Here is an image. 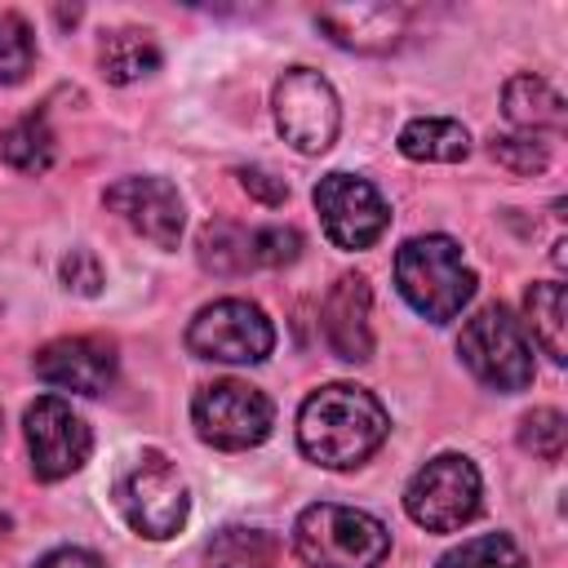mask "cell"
<instances>
[{"instance_id":"1","label":"cell","mask_w":568,"mask_h":568,"mask_svg":"<svg viewBox=\"0 0 568 568\" xmlns=\"http://www.w3.org/2000/svg\"><path fill=\"white\" fill-rule=\"evenodd\" d=\"M390 435L382 399L355 382H328L306 395L297 413V444L324 470H351L368 462Z\"/></svg>"},{"instance_id":"2","label":"cell","mask_w":568,"mask_h":568,"mask_svg":"<svg viewBox=\"0 0 568 568\" xmlns=\"http://www.w3.org/2000/svg\"><path fill=\"white\" fill-rule=\"evenodd\" d=\"M395 284L404 302L430 324H448L475 297V271L462 257V244L448 235H413L395 253Z\"/></svg>"},{"instance_id":"3","label":"cell","mask_w":568,"mask_h":568,"mask_svg":"<svg viewBox=\"0 0 568 568\" xmlns=\"http://www.w3.org/2000/svg\"><path fill=\"white\" fill-rule=\"evenodd\" d=\"M293 546L306 568H382L390 555V532L368 510L315 501L297 515Z\"/></svg>"},{"instance_id":"4","label":"cell","mask_w":568,"mask_h":568,"mask_svg":"<svg viewBox=\"0 0 568 568\" xmlns=\"http://www.w3.org/2000/svg\"><path fill=\"white\" fill-rule=\"evenodd\" d=\"M457 355L462 364L488 386V390H524L532 386V346L519 328V320L506 306H479L457 337Z\"/></svg>"},{"instance_id":"5","label":"cell","mask_w":568,"mask_h":568,"mask_svg":"<svg viewBox=\"0 0 568 568\" xmlns=\"http://www.w3.org/2000/svg\"><path fill=\"white\" fill-rule=\"evenodd\" d=\"M115 506L124 515V524L138 537L164 541L173 537L186 515H191V497H186V479L178 475V466L160 453H142L120 479H115Z\"/></svg>"},{"instance_id":"6","label":"cell","mask_w":568,"mask_h":568,"mask_svg":"<svg viewBox=\"0 0 568 568\" xmlns=\"http://www.w3.org/2000/svg\"><path fill=\"white\" fill-rule=\"evenodd\" d=\"M191 422H195V435L213 448H226V453H240V448H257L271 426H275V404L240 382V377H217L209 386L195 390L191 399Z\"/></svg>"},{"instance_id":"7","label":"cell","mask_w":568,"mask_h":568,"mask_svg":"<svg viewBox=\"0 0 568 568\" xmlns=\"http://www.w3.org/2000/svg\"><path fill=\"white\" fill-rule=\"evenodd\" d=\"M479 497H484V484H479L475 462L462 453H439L408 479L404 510L426 532H457L462 524L475 519Z\"/></svg>"},{"instance_id":"8","label":"cell","mask_w":568,"mask_h":568,"mask_svg":"<svg viewBox=\"0 0 568 568\" xmlns=\"http://www.w3.org/2000/svg\"><path fill=\"white\" fill-rule=\"evenodd\" d=\"M186 346L191 355L217 359V364H262L275 346V324L257 302L222 297L195 311L186 328Z\"/></svg>"},{"instance_id":"9","label":"cell","mask_w":568,"mask_h":568,"mask_svg":"<svg viewBox=\"0 0 568 568\" xmlns=\"http://www.w3.org/2000/svg\"><path fill=\"white\" fill-rule=\"evenodd\" d=\"M275 124L284 142H293V151L302 155L328 151L342 129V106H337L333 84L311 67L284 71L275 80Z\"/></svg>"},{"instance_id":"10","label":"cell","mask_w":568,"mask_h":568,"mask_svg":"<svg viewBox=\"0 0 568 568\" xmlns=\"http://www.w3.org/2000/svg\"><path fill=\"white\" fill-rule=\"evenodd\" d=\"M315 213L324 222V235L337 248H373L390 226V209L382 191L368 178L342 173V169L315 182Z\"/></svg>"},{"instance_id":"11","label":"cell","mask_w":568,"mask_h":568,"mask_svg":"<svg viewBox=\"0 0 568 568\" xmlns=\"http://www.w3.org/2000/svg\"><path fill=\"white\" fill-rule=\"evenodd\" d=\"M22 430H27V453H31V475L36 479L53 484V479H67L71 470H80L89 462L93 435H89L84 417L58 395H40L27 408Z\"/></svg>"},{"instance_id":"12","label":"cell","mask_w":568,"mask_h":568,"mask_svg":"<svg viewBox=\"0 0 568 568\" xmlns=\"http://www.w3.org/2000/svg\"><path fill=\"white\" fill-rule=\"evenodd\" d=\"M102 200H106V209H111L120 222H129L142 240H151V244H160V248H173V244H178L186 213H182V195H178V186H173L169 178H151V173H142V178H120V182L106 186Z\"/></svg>"},{"instance_id":"13","label":"cell","mask_w":568,"mask_h":568,"mask_svg":"<svg viewBox=\"0 0 568 568\" xmlns=\"http://www.w3.org/2000/svg\"><path fill=\"white\" fill-rule=\"evenodd\" d=\"M31 368L44 386L75 390V395H102L115 382V351L102 337H58L36 351Z\"/></svg>"},{"instance_id":"14","label":"cell","mask_w":568,"mask_h":568,"mask_svg":"<svg viewBox=\"0 0 568 568\" xmlns=\"http://www.w3.org/2000/svg\"><path fill=\"white\" fill-rule=\"evenodd\" d=\"M373 293L364 275H337V284L328 288L324 306H320V328L324 342L337 359L346 364H364L373 355Z\"/></svg>"},{"instance_id":"15","label":"cell","mask_w":568,"mask_h":568,"mask_svg":"<svg viewBox=\"0 0 568 568\" xmlns=\"http://www.w3.org/2000/svg\"><path fill=\"white\" fill-rule=\"evenodd\" d=\"M315 27L328 31L333 44L355 53H386L404 40L408 13L399 4H346V9H320Z\"/></svg>"},{"instance_id":"16","label":"cell","mask_w":568,"mask_h":568,"mask_svg":"<svg viewBox=\"0 0 568 568\" xmlns=\"http://www.w3.org/2000/svg\"><path fill=\"white\" fill-rule=\"evenodd\" d=\"M501 111L510 124H519L524 133H559L564 129V98L550 80L524 71V75H510L506 89H501Z\"/></svg>"},{"instance_id":"17","label":"cell","mask_w":568,"mask_h":568,"mask_svg":"<svg viewBox=\"0 0 568 568\" xmlns=\"http://www.w3.org/2000/svg\"><path fill=\"white\" fill-rule=\"evenodd\" d=\"M399 151L422 164H457L470 155V133L444 115H417L399 129Z\"/></svg>"},{"instance_id":"18","label":"cell","mask_w":568,"mask_h":568,"mask_svg":"<svg viewBox=\"0 0 568 568\" xmlns=\"http://www.w3.org/2000/svg\"><path fill=\"white\" fill-rule=\"evenodd\" d=\"M98 62H102V75L111 84H133V80H142L160 67V44L142 27H120L102 40Z\"/></svg>"},{"instance_id":"19","label":"cell","mask_w":568,"mask_h":568,"mask_svg":"<svg viewBox=\"0 0 568 568\" xmlns=\"http://www.w3.org/2000/svg\"><path fill=\"white\" fill-rule=\"evenodd\" d=\"M275 555H280V541L266 528L231 524L213 532V541L204 546V568H271Z\"/></svg>"},{"instance_id":"20","label":"cell","mask_w":568,"mask_h":568,"mask_svg":"<svg viewBox=\"0 0 568 568\" xmlns=\"http://www.w3.org/2000/svg\"><path fill=\"white\" fill-rule=\"evenodd\" d=\"M0 155H4L9 169L36 178V173H44V169L53 164V155H58V138H53V129H49L44 115H27V120H18V124L4 129V138H0Z\"/></svg>"},{"instance_id":"21","label":"cell","mask_w":568,"mask_h":568,"mask_svg":"<svg viewBox=\"0 0 568 568\" xmlns=\"http://www.w3.org/2000/svg\"><path fill=\"white\" fill-rule=\"evenodd\" d=\"M200 266L213 275H244L257 266L253 257V231L235 222H209L200 231Z\"/></svg>"},{"instance_id":"22","label":"cell","mask_w":568,"mask_h":568,"mask_svg":"<svg viewBox=\"0 0 568 568\" xmlns=\"http://www.w3.org/2000/svg\"><path fill=\"white\" fill-rule=\"evenodd\" d=\"M524 311H528V328L541 342V351L555 364H564L568 359V342H564V284L559 280L532 284L528 297H524Z\"/></svg>"},{"instance_id":"23","label":"cell","mask_w":568,"mask_h":568,"mask_svg":"<svg viewBox=\"0 0 568 568\" xmlns=\"http://www.w3.org/2000/svg\"><path fill=\"white\" fill-rule=\"evenodd\" d=\"M435 568H528V559L506 532H484V537H470V541L453 546L448 555H439Z\"/></svg>"},{"instance_id":"24","label":"cell","mask_w":568,"mask_h":568,"mask_svg":"<svg viewBox=\"0 0 568 568\" xmlns=\"http://www.w3.org/2000/svg\"><path fill=\"white\" fill-rule=\"evenodd\" d=\"M36 67V36L22 13H0V84H22Z\"/></svg>"},{"instance_id":"25","label":"cell","mask_w":568,"mask_h":568,"mask_svg":"<svg viewBox=\"0 0 568 568\" xmlns=\"http://www.w3.org/2000/svg\"><path fill=\"white\" fill-rule=\"evenodd\" d=\"M564 439H568V422L559 408H532L519 422V448L541 457V462H559L564 457Z\"/></svg>"},{"instance_id":"26","label":"cell","mask_w":568,"mask_h":568,"mask_svg":"<svg viewBox=\"0 0 568 568\" xmlns=\"http://www.w3.org/2000/svg\"><path fill=\"white\" fill-rule=\"evenodd\" d=\"M488 151H493V160H497L501 169H510V173H519V178L541 173V169L550 164V151H546V142H541L537 133H497V138L488 142Z\"/></svg>"},{"instance_id":"27","label":"cell","mask_w":568,"mask_h":568,"mask_svg":"<svg viewBox=\"0 0 568 568\" xmlns=\"http://www.w3.org/2000/svg\"><path fill=\"white\" fill-rule=\"evenodd\" d=\"M302 253V235L293 226H257L253 231V257L257 266H288Z\"/></svg>"},{"instance_id":"28","label":"cell","mask_w":568,"mask_h":568,"mask_svg":"<svg viewBox=\"0 0 568 568\" xmlns=\"http://www.w3.org/2000/svg\"><path fill=\"white\" fill-rule=\"evenodd\" d=\"M58 271H62V284L71 293H80V297H98L102 293V266H98V257L89 248H71Z\"/></svg>"},{"instance_id":"29","label":"cell","mask_w":568,"mask_h":568,"mask_svg":"<svg viewBox=\"0 0 568 568\" xmlns=\"http://www.w3.org/2000/svg\"><path fill=\"white\" fill-rule=\"evenodd\" d=\"M240 186H244L248 195H257L262 204H271V209L288 200V186H284V178H275L271 169H257V164H253V169H240Z\"/></svg>"},{"instance_id":"30","label":"cell","mask_w":568,"mask_h":568,"mask_svg":"<svg viewBox=\"0 0 568 568\" xmlns=\"http://www.w3.org/2000/svg\"><path fill=\"white\" fill-rule=\"evenodd\" d=\"M36 568H106L93 550H80V546H58V550H49Z\"/></svg>"},{"instance_id":"31","label":"cell","mask_w":568,"mask_h":568,"mask_svg":"<svg viewBox=\"0 0 568 568\" xmlns=\"http://www.w3.org/2000/svg\"><path fill=\"white\" fill-rule=\"evenodd\" d=\"M0 439H4V422H0Z\"/></svg>"}]
</instances>
